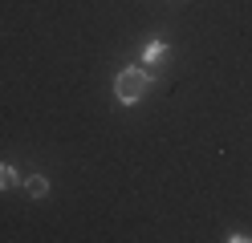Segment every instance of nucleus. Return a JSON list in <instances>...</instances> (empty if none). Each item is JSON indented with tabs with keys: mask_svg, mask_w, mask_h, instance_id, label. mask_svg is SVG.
<instances>
[{
	"mask_svg": "<svg viewBox=\"0 0 252 243\" xmlns=\"http://www.w3.org/2000/svg\"><path fill=\"white\" fill-rule=\"evenodd\" d=\"M25 190L33 194V199H45V194H49V178H45V174H29L25 178Z\"/></svg>",
	"mask_w": 252,
	"mask_h": 243,
	"instance_id": "nucleus-3",
	"label": "nucleus"
},
{
	"mask_svg": "<svg viewBox=\"0 0 252 243\" xmlns=\"http://www.w3.org/2000/svg\"><path fill=\"white\" fill-rule=\"evenodd\" d=\"M163 61H167V41H159V37L147 41L143 45V65H163Z\"/></svg>",
	"mask_w": 252,
	"mask_h": 243,
	"instance_id": "nucleus-2",
	"label": "nucleus"
},
{
	"mask_svg": "<svg viewBox=\"0 0 252 243\" xmlns=\"http://www.w3.org/2000/svg\"><path fill=\"white\" fill-rule=\"evenodd\" d=\"M151 89V73L143 69V65H126V69L114 73V97L122 106H134L143 102V93Z\"/></svg>",
	"mask_w": 252,
	"mask_h": 243,
	"instance_id": "nucleus-1",
	"label": "nucleus"
},
{
	"mask_svg": "<svg viewBox=\"0 0 252 243\" xmlns=\"http://www.w3.org/2000/svg\"><path fill=\"white\" fill-rule=\"evenodd\" d=\"M8 187H17V170L8 162H0V190H8Z\"/></svg>",
	"mask_w": 252,
	"mask_h": 243,
	"instance_id": "nucleus-4",
	"label": "nucleus"
}]
</instances>
